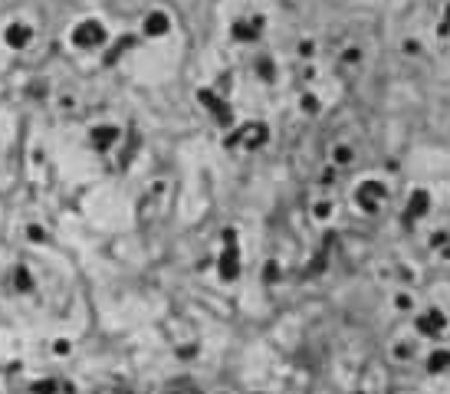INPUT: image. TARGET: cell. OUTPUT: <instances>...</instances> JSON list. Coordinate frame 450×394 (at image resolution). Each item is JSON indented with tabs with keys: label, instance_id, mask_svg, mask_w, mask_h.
Instances as JSON below:
<instances>
[{
	"label": "cell",
	"instance_id": "1",
	"mask_svg": "<svg viewBox=\"0 0 450 394\" xmlns=\"http://www.w3.org/2000/svg\"><path fill=\"white\" fill-rule=\"evenodd\" d=\"M161 30H168V20H164V17H151V20H148V33H161Z\"/></svg>",
	"mask_w": 450,
	"mask_h": 394
},
{
	"label": "cell",
	"instance_id": "2",
	"mask_svg": "<svg viewBox=\"0 0 450 394\" xmlns=\"http://www.w3.org/2000/svg\"><path fill=\"white\" fill-rule=\"evenodd\" d=\"M23 40H27V33H23V27H13V30H10V43H13V46H20Z\"/></svg>",
	"mask_w": 450,
	"mask_h": 394
}]
</instances>
